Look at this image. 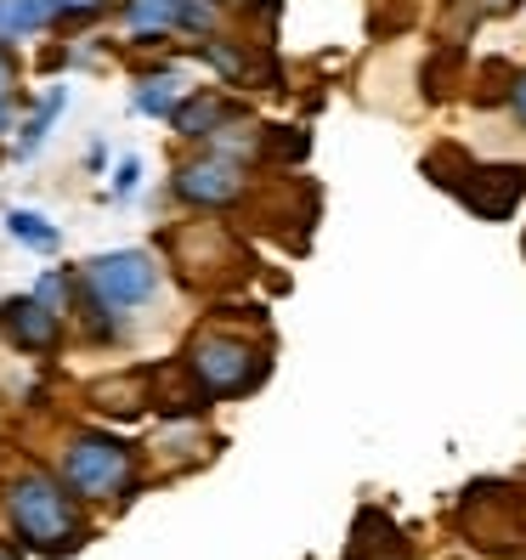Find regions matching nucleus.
Returning a JSON list of instances; mask_svg holds the SVG:
<instances>
[{
    "label": "nucleus",
    "instance_id": "21",
    "mask_svg": "<svg viewBox=\"0 0 526 560\" xmlns=\"http://www.w3.org/2000/svg\"><path fill=\"white\" fill-rule=\"evenodd\" d=\"M103 0H62V12H74V18H85V12H96Z\"/></svg>",
    "mask_w": 526,
    "mask_h": 560
},
{
    "label": "nucleus",
    "instance_id": "17",
    "mask_svg": "<svg viewBox=\"0 0 526 560\" xmlns=\"http://www.w3.org/2000/svg\"><path fill=\"white\" fill-rule=\"evenodd\" d=\"M267 153H272V159H306V130L272 125V130H267Z\"/></svg>",
    "mask_w": 526,
    "mask_h": 560
},
{
    "label": "nucleus",
    "instance_id": "4",
    "mask_svg": "<svg viewBox=\"0 0 526 560\" xmlns=\"http://www.w3.org/2000/svg\"><path fill=\"white\" fill-rule=\"evenodd\" d=\"M85 283H91V294H96L108 312H130V306L153 301L159 267H153L148 249H114V255H96V260H91Z\"/></svg>",
    "mask_w": 526,
    "mask_h": 560
},
{
    "label": "nucleus",
    "instance_id": "1",
    "mask_svg": "<svg viewBox=\"0 0 526 560\" xmlns=\"http://www.w3.org/2000/svg\"><path fill=\"white\" fill-rule=\"evenodd\" d=\"M7 515L17 526V538L40 555H74L91 526L80 521L74 510V492L62 476H46V470H23L12 487H7Z\"/></svg>",
    "mask_w": 526,
    "mask_h": 560
},
{
    "label": "nucleus",
    "instance_id": "10",
    "mask_svg": "<svg viewBox=\"0 0 526 560\" xmlns=\"http://www.w3.org/2000/svg\"><path fill=\"white\" fill-rule=\"evenodd\" d=\"M7 233H12L17 244H28V249H40V255H51V249L62 244V233H57L40 210H7Z\"/></svg>",
    "mask_w": 526,
    "mask_h": 560
},
{
    "label": "nucleus",
    "instance_id": "16",
    "mask_svg": "<svg viewBox=\"0 0 526 560\" xmlns=\"http://www.w3.org/2000/svg\"><path fill=\"white\" fill-rule=\"evenodd\" d=\"M12 103H17V62H12L7 40H0V137L12 130Z\"/></svg>",
    "mask_w": 526,
    "mask_h": 560
},
{
    "label": "nucleus",
    "instance_id": "5",
    "mask_svg": "<svg viewBox=\"0 0 526 560\" xmlns=\"http://www.w3.org/2000/svg\"><path fill=\"white\" fill-rule=\"evenodd\" d=\"M176 199L192 210H226L244 199V164L226 159V153H204V159H187L176 171Z\"/></svg>",
    "mask_w": 526,
    "mask_h": 560
},
{
    "label": "nucleus",
    "instance_id": "19",
    "mask_svg": "<svg viewBox=\"0 0 526 560\" xmlns=\"http://www.w3.org/2000/svg\"><path fill=\"white\" fill-rule=\"evenodd\" d=\"M142 182V159H119V171H114V199H130Z\"/></svg>",
    "mask_w": 526,
    "mask_h": 560
},
{
    "label": "nucleus",
    "instance_id": "7",
    "mask_svg": "<svg viewBox=\"0 0 526 560\" xmlns=\"http://www.w3.org/2000/svg\"><path fill=\"white\" fill-rule=\"evenodd\" d=\"M481 182H465L458 187V199H465L476 215L487 221H504L515 210V199L526 192V164H492V171H476Z\"/></svg>",
    "mask_w": 526,
    "mask_h": 560
},
{
    "label": "nucleus",
    "instance_id": "20",
    "mask_svg": "<svg viewBox=\"0 0 526 560\" xmlns=\"http://www.w3.org/2000/svg\"><path fill=\"white\" fill-rule=\"evenodd\" d=\"M510 114H515V125H526V74L510 80Z\"/></svg>",
    "mask_w": 526,
    "mask_h": 560
},
{
    "label": "nucleus",
    "instance_id": "12",
    "mask_svg": "<svg viewBox=\"0 0 526 560\" xmlns=\"http://www.w3.org/2000/svg\"><path fill=\"white\" fill-rule=\"evenodd\" d=\"M182 0H125V23L137 35H159V28H176Z\"/></svg>",
    "mask_w": 526,
    "mask_h": 560
},
{
    "label": "nucleus",
    "instance_id": "11",
    "mask_svg": "<svg viewBox=\"0 0 526 560\" xmlns=\"http://www.w3.org/2000/svg\"><path fill=\"white\" fill-rule=\"evenodd\" d=\"M137 108L142 114H153V119H171L176 108H182V74H153V80H142V91H137Z\"/></svg>",
    "mask_w": 526,
    "mask_h": 560
},
{
    "label": "nucleus",
    "instance_id": "3",
    "mask_svg": "<svg viewBox=\"0 0 526 560\" xmlns=\"http://www.w3.org/2000/svg\"><path fill=\"white\" fill-rule=\"evenodd\" d=\"M62 481H69L74 499H119V492H137V447L85 431L62 447Z\"/></svg>",
    "mask_w": 526,
    "mask_h": 560
},
{
    "label": "nucleus",
    "instance_id": "15",
    "mask_svg": "<svg viewBox=\"0 0 526 560\" xmlns=\"http://www.w3.org/2000/svg\"><path fill=\"white\" fill-rule=\"evenodd\" d=\"M215 18H221V0H182L176 28H187V35H210Z\"/></svg>",
    "mask_w": 526,
    "mask_h": 560
},
{
    "label": "nucleus",
    "instance_id": "9",
    "mask_svg": "<svg viewBox=\"0 0 526 560\" xmlns=\"http://www.w3.org/2000/svg\"><path fill=\"white\" fill-rule=\"evenodd\" d=\"M62 18V0H0V40H28Z\"/></svg>",
    "mask_w": 526,
    "mask_h": 560
},
{
    "label": "nucleus",
    "instance_id": "6",
    "mask_svg": "<svg viewBox=\"0 0 526 560\" xmlns=\"http://www.w3.org/2000/svg\"><path fill=\"white\" fill-rule=\"evenodd\" d=\"M0 335H7L17 351H57V340H62V317L46 306V301H35V294H12L7 306H0Z\"/></svg>",
    "mask_w": 526,
    "mask_h": 560
},
{
    "label": "nucleus",
    "instance_id": "8",
    "mask_svg": "<svg viewBox=\"0 0 526 560\" xmlns=\"http://www.w3.org/2000/svg\"><path fill=\"white\" fill-rule=\"evenodd\" d=\"M233 119H238V108L226 103V96H215V91H192V96H182V108L171 114L176 137H187V142H215V137H221V125H233Z\"/></svg>",
    "mask_w": 526,
    "mask_h": 560
},
{
    "label": "nucleus",
    "instance_id": "22",
    "mask_svg": "<svg viewBox=\"0 0 526 560\" xmlns=\"http://www.w3.org/2000/svg\"><path fill=\"white\" fill-rule=\"evenodd\" d=\"M0 560H23V555H17L12 544H0Z\"/></svg>",
    "mask_w": 526,
    "mask_h": 560
},
{
    "label": "nucleus",
    "instance_id": "13",
    "mask_svg": "<svg viewBox=\"0 0 526 560\" xmlns=\"http://www.w3.org/2000/svg\"><path fill=\"white\" fill-rule=\"evenodd\" d=\"M62 103H69V91H62V85H51V91H46V103H40V114H35V119L23 125V142H17V159H28V153H40V142L51 137V119L62 114Z\"/></svg>",
    "mask_w": 526,
    "mask_h": 560
},
{
    "label": "nucleus",
    "instance_id": "18",
    "mask_svg": "<svg viewBox=\"0 0 526 560\" xmlns=\"http://www.w3.org/2000/svg\"><path fill=\"white\" fill-rule=\"evenodd\" d=\"M69 294H74V283H69V278H62V272H46V278L35 283V301H46V306H51L57 317H62V312H69Z\"/></svg>",
    "mask_w": 526,
    "mask_h": 560
},
{
    "label": "nucleus",
    "instance_id": "14",
    "mask_svg": "<svg viewBox=\"0 0 526 560\" xmlns=\"http://www.w3.org/2000/svg\"><path fill=\"white\" fill-rule=\"evenodd\" d=\"M91 397H96V408H108V413H142V402H153V397H142V374L137 380H114V385H91Z\"/></svg>",
    "mask_w": 526,
    "mask_h": 560
},
{
    "label": "nucleus",
    "instance_id": "2",
    "mask_svg": "<svg viewBox=\"0 0 526 560\" xmlns=\"http://www.w3.org/2000/svg\"><path fill=\"white\" fill-rule=\"evenodd\" d=\"M182 369L199 380V390L210 402H221V397H244V390H255L260 380H267V357H260L249 340H238V335L204 328V335L187 346Z\"/></svg>",
    "mask_w": 526,
    "mask_h": 560
}]
</instances>
